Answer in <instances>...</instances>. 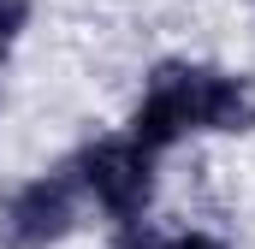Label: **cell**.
<instances>
[{"label": "cell", "mask_w": 255, "mask_h": 249, "mask_svg": "<svg viewBox=\"0 0 255 249\" xmlns=\"http://www.w3.org/2000/svg\"><path fill=\"white\" fill-rule=\"evenodd\" d=\"M154 166L160 160L148 148H136L125 130H119V136H95L71 160V178L83 190V202H95L113 226H136V220H148L154 190H160V172Z\"/></svg>", "instance_id": "obj_1"}, {"label": "cell", "mask_w": 255, "mask_h": 249, "mask_svg": "<svg viewBox=\"0 0 255 249\" xmlns=\"http://www.w3.org/2000/svg\"><path fill=\"white\" fill-rule=\"evenodd\" d=\"M77 202H83V190L71 178V166L65 172H42V178H24L6 196V208H0L6 249H54V244H65L77 232Z\"/></svg>", "instance_id": "obj_2"}, {"label": "cell", "mask_w": 255, "mask_h": 249, "mask_svg": "<svg viewBox=\"0 0 255 249\" xmlns=\"http://www.w3.org/2000/svg\"><path fill=\"white\" fill-rule=\"evenodd\" d=\"M190 77H196V60H160L142 77V95L125 119V136L136 148H148L154 160L190 136Z\"/></svg>", "instance_id": "obj_3"}, {"label": "cell", "mask_w": 255, "mask_h": 249, "mask_svg": "<svg viewBox=\"0 0 255 249\" xmlns=\"http://www.w3.org/2000/svg\"><path fill=\"white\" fill-rule=\"evenodd\" d=\"M190 130L208 136H250L255 130V77L226 65H196L190 77Z\"/></svg>", "instance_id": "obj_4"}, {"label": "cell", "mask_w": 255, "mask_h": 249, "mask_svg": "<svg viewBox=\"0 0 255 249\" xmlns=\"http://www.w3.org/2000/svg\"><path fill=\"white\" fill-rule=\"evenodd\" d=\"M24 30H30V0H0V60L24 42Z\"/></svg>", "instance_id": "obj_5"}, {"label": "cell", "mask_w": 255, "mask_h": 249, "mask_svg": "<svg viewBox=\"0 0 255 249\" xmlns=\"http://www.w3.org/2000/svg\"><path fill=\"white\" fill-rule=\"evenodd\" d=\"M166 249H226V238H214V232H166Z\"/></svg>", "instance_id": "obj_6"}]
</instances>
